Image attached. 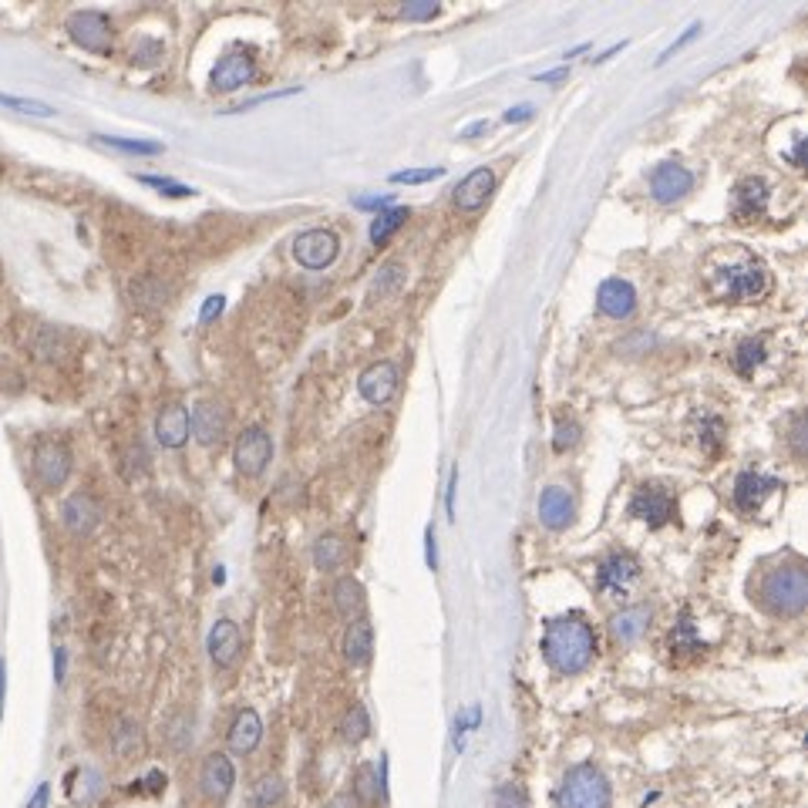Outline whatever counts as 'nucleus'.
Segmentation results:
<instances>
[{"label":"nucleus","instance_id":"1","mask_svg":"<svg viewBox=\"0 0 808 808\" xmlns=\"http://www.w3.org/2000/svg\"><path fill=\"white\" fill-rule=\"evenodd\" d=\"M543 657L556 674H580L596 657V633L583 613H566L546 623Z\"/></svg>","mask_w":808,"mask_h":808},{"label":"nucleus","instance_id":"2","mask_svg":"<svg viewBox=\"0 0 808 808\" xmlns=\"http://www.w3.org/2000/svg\"><path fill=\"white\" fill-rule=\"evenodd\" d=\"M761 603H765L771 613H778V617H798L808 603L805 569L798 563L771 569L765 583H761Z\"/></svg>","mask_w":808,"mask_h":808},{"label":"nucleus","instance_id":"3","mask_svg":"<svg viewBox=\"0 0 808 808\" xmlns=\"http://www.w3.org/2000/svg\"><path fill=\"white\" fill-rule=\"evenodd\" d=\"M610 802H613L610 782L593 765H576L556 792L559 808H610Z\"/></svg>","mask_w":808,"mask_h":808},{"label":"nucleus","instance_id":"4","mask_svg":"<svg viewBox=\"0 0 808 808\" xmlns=\"http://www.w3.org/2000/svg\"><path fill=\"white\" fill-rule=\"evenodd\" d=\"M337 253H341V240L330 229H307L293 240V256L307 270H324L337 260Z\"/></svg>","mask_w":808,"mask_h":808},{"label":"nucleus","instance_id":"5","mask_svg":"<svg viewBox=\"0 0 808 808\" xmlns=\"http://www.w3.org/2000/svg\"><path fill=\"white\" fill-rule=\"evenodd\" d=\"M68 34L85 51L108 54V48H112V21H108L105 14H98V11H78V14H71L68 17Z\"/></svg>","mask_w":808,"mask_h":808},{"label":"nucleus","instance_id":"6","mask_svg":"<svg viewBox=\"0 0 808 808\" xmlns=\"http://www.w3.org/2000/svg\"><path fill=\"white\" fill-rule=\"evenodd\" d=\"M270 458H273L270 435H266L260 425L246 428L243 435H240V442H236V468H240L246 479H256V475L266 472Z\"/></svg>","mask_w":808,"mask_h":808},{"label":"nucleus","instance_id":"7","mask_svg":"<svg viewBox=\"0 0 808 808\" xmlns=\"http://www.w3.org/2000/svg\"><path fill=\"white\" fill-rule=\"evenodd\" d=\"M768 287V273L758 260H745L741 266H731L721 277V293L728 300H755Z\"/></svg>","mask_w":808,"mask_h":808},{"label":"nucleus","instance_id":"8","mask_svg":"<svg viewBox=\"0 0 808 808\" xmlns=\"http://www.w3.org/2000/svg\"><path fill=\"white\" fill-rule=\"evenodd\" d=\"M236 785V768L223 751H213V755L202 758L199 765V792L209 798V802H226L229 792Z\"/></svg>","mask_w":808,"mask_h":808},{"label":"nucleus","instance_id":"9","mask_svg":"<svg viewBox=\"0 0 808 808\" xmlns=\"http://www.w3.org/2000/svg\"><path fill=\"white\" fill-rule=\"evenodd\" d=\"M71 472V455L61 442H41L34 448V479L44 489H61Z\"/></svg>","mask_w":808,"mask_h":808},{"label":"nucleus","instance_id":"10","mask_svg":"<svg viewBox=\"0 0 808 808\" xmlns=\"http://www.w3.org/2000/svg\"><path fill=\"white\" fill-rule=\"evenodd\" d=\"M630 516L647 522L650 529H660V526H667V522L674 519V499H670L664 489H657V485H644V489L633 495Z\"/></svg>","mask_w":808,"mask_h":808},{"label":"nucleus","instance_id":"11","mask_svg":"<svg viewBox=\"0 0 808 808\" xmlns=\"http://www.w3.org/2000/svg\"><path fill=\"white\" fill-rule=\"evenodd\" d=\"M253 78H256L253 54L250 51H233V54H226V58L213 68V75H209V85H213V91H236V88L250 85Z\"/></svg>","mask_w":808,"mask_h":808},{"label":"nucleus","instance_id":"12","mask_svg":"<svg viewBox=\"0 0 808 808\" xmlns=\"http://www.w3.org/2000/svg\"><path fill=\"white\" fill-rule=\"evenodd\" d=\"M357 391L367 404H388L398 391V367L391 361H374L364 367V374L357 378Z\"/></svg>","mask_w":808,"mask_h":808},{"label":"nucleus","instance_id":"13","mask_svg":"<svg viewBox=\"0 0 808 808\" xmlns=\"http://www.w3.org/2000/svg\"><path fill=\"white\" fill-rule=\"evenodd\" d=\"M206 647H209V660H213L219 670H229L243 654V633L233 620H216L213 630H209Z\"/></svg>","mask_w":808,"mask_h":808},{"label":"nucleus","instance_id":"14","mask_svg":"<svg viewBox=\"0 0 808 808\" xmlns=\"http://www.w3.org/2000/svg\"><path fill=\"white\" fill-rule=\"evenodd\" d=\"M640 576V563L630 553H610L596 569V583L603 593H627L630 583Z\"/></svg>","mask_w":808,"mask_h":808},{"label":"nucleus","instance_id":"15","mask_svg":"<svg viewBox=\"0 0 808 808\" xmlns=\"http://www.w3.org/2000/svg\"><path fill=\"white\" fill-rule=\"evenodd\" d=\"M596 307H600V314L613 317V320H627L633 314V307H637V290H633L630 280H603L600 290H596Z\"/></svg>","mask_w":808,"mask_h":808},{"label":"nucleus","instance_id":"16","mask_svg":"<svg viewBox=\"0 0 808 808\" xmlns=\"http://www.w3.org/2000/svg\"><path fill=\"white\" fill-rule=\"evenodd\" d=\"M492 192H495V172L492 169H475V172H468L462 182H458L452 199H455V206L462 209V213H479L485 202H489Z\"/></svg>","mask_w":808,"mask_h":808},{"label":"nucleus","instance_id":"17","mask_svg":"<svg viewBox=\"0 0 808 808\" xmlns=\"http://www.w3.org/2000/svg\"><path fill=\"white\" fill-rule=\"evenodd\" d=\"M226 425H229V415L219 401H199L189 418V431L196 435L199 445H216L219 438L226 435Z\"/></svg>","mask_w":808,"mask_h":808},{"label":"nucleus","instance_id":"18","mask_svg":"<svg viewBox=\"0 0 808 808\" xmlns=\"http://www.w3.org/2000/svg\"><path fill=\"white\" fill-rule=\"evenodd\" d=\"M768 209V186L765 179H741L731 196V216L738 223H751V219L765 216Z\"/></svg>","mask_w":808,"mask_h":808},{"label":"nucleus","instance_id":"19","mask_svg":"<svg viewBox=\"0 0 808 808\" xmlns=\"http://www.w3.org/2000/svg\"><path fill=\"white\" fill-rule=\"evenodd\" d=\"M694 186V176L684 169V165L677 162H664L654 169V176H650V192H654L657 202H677L684 199L687 192Z\"/></svg>","mask_w":808,"mask_h":808},{"label":"nucleus","instance_id":"20","mask_svg":"<svg viewBox=\"0 0 808 808\" xmlns=\"http://www.w3.org/2000/svg\"><path fill=\"white\" fill-rule=\"evenodd\" d=\"M260 741H263V721H260V714L256 711H240L233 718V724H229V734H226V745L233 755H253L256 748H260Z\"/></svg>","mask_w":808,"mask_h":808},{"label":"nucleus","instance_id":"21","mask_svg":"<svg viewBox=\"0 0 808 808\" xmlns=\"http://www.w3.org/2000/svg\"><path fill=\"white\" fill-rule=\"evenodd\" d=\"M775 489H782V482L771 479V475L741 472L738 479H734V505H738L741 512H755Z\"/></svg>","mask_w":808,"mask_h":808},{"label":"nucleus","instance_id":"22","mask_svg":"<svg viewBox=\"0 0 808 808\" xmlns=\"http://www.w3.org/2000/svg\"><path fill=\"white\" fill-rule=\"evenodd\" d=\"M539 522L546 529H566L573 522V495H569L563 485H549V489L539 495Z\"/></svg>","mask_w":808,"mask_h":808},{"label":"nucleus","instance_id":"23","mask_svg":"<svg viewBox=\"0 0 808 808\" xmlns=\"http://www.w3.org/2000/svg\"><path fill=\"white\" fill-rule=\"evenodd\" d=\"M155 435L165 448H182L189 442V411L182 404H165L155 418Z\"/></svg>","mask_w":808,"mask_h":808},{"label":"nucleus","instance_id":"24","mask_svg":"<svg viewBox=\"0 0 808 808\" xmlns=\"http://www.w3.org/2000/svg\"><path fill=\"white\" fill-rule=\"evenodd\" d=\"M61 519H64V526L75 532V536H88V532H95V526H98L101 509H98V502L91 499V495L78 492V495H71V499L64 502Z\"/></svg>","mask_w":808,"mask_h":808},{"label":"nucleus","instance_id":"25","mask_svg":"<svg viewBox=\"0 0 808 808\" xmlns=\"http://www.w3.org/2000/svg\"><path fill=\"white\" fill-rule=\"evenodd\" d=\"M374 654V627L364 617H357L347 623L344 633V657L351 667H364Z\"/></svg>","mask_w":808,"mask_h":808},{"label":"nucleus","instance_id":"26","mask_svg":"<svg viewBox=\"0 0 808 808\" xmlns=\"http://www.w3.org/2000/svg\"><path fill=\"white\" fill-rule=\"evenodd\" d=\"M650 617H654L650 606H627V610H620L617 617L610 620V630L620 644H637L650 627Z\"/></svg>","mask_w":808,"mask_h":808},{"label":"nucleus","instance_id":"27","mask_svg":"<svg viewBox=\"0 0 808 808\" xmlns=\"http://www.w3.org/2000/svg\"><path fill=\"white\" fill-rule=\"evenodd\" d=\"M351 798L357 805L374 808L384 802V768L378 771V765H361L354 775V792Z\"/></svg>","mask_w":808,"mask_h":808},{"label":"nucleus","instance_id":"28","mask_svg":"<svg viewBox=\"0 0 808 808\" xmlns=\"http://www.w3.org/2000/svg\"><path fill=\"white\" fill-rule=\"evenodd\" d=\"M334 606H337V613L347 620L364 617V606H367L364 586L357 583L354 576H341V580L334 583Z\"/></svg>","mask_w":808,"mask_h":808},{"label":"nucleus","instance_id":"29","mask_svg":"<svg viewBox=\"0 0 808 808\" xmlns=\"http://www.w3.org/2000/svg\"><path fill=\"white\" fill-rule=\"evenodd\" d=\"M344 559H347V543L341 536H334V532H327V536H320L314 543V563L317 569H324V573L341 569Z\"/></svg>","mask_w":808,"mask_h":808},{"label":"nucleus","instance_id":"30","mask_svg":"<svg viewBox=\"0 0 808 808\" xmlns=\"http://www.w3.org/2000/svg\"><path fill=\"white\" fill-rule=\"evenodd\" d=\"M253 805L256 808H277L283 798H287V782L277 775V771H266L253 782Z\"/></svg>","mask_w":808,"mask_h":808},{"label":"nucleus","instance_id":"31","mask_svg":"<svg viewBox=\"0 0 808 808\" xmlns=\"http://www.w3.org/2000/svg\"><path fill=\"white\" fill-rule=\"evenodd\" d=\"M404 219H408V209H381V213L374 216V223H371V243L374 246L388 243L391 236L404 226Z\"/></svg>","mask_w":808,"mask_h":808},{"label":"nucleus","instance_id":"32","mask_svg":"<svg viewBox=\"0 0 808 808\" xmlns=\"http://www.w3.org/2000/svg\"><path fill=\"white\" fill-rule=\"evenodd\" d=\"M765 361V341L761 337H748V341L738 344V351H734V367H738V374H755V367Z\"/></svg>","mask_w":808,"mask_h":808},{"label":"nucleus","instance_id":"33","mask_svg":"<svg viewBox=\"0 0 808 808\" xmlns=\"http://www.w3.org/2000/svg\"><path fill=\"white\" fill-rule=\"evenodd\" d=\"M341 734H344V741H351V745H361L367 734H371V714H367L364 704H354L351 711H347Z\"/></svg>","mask_w":808,"mask_h":808},{"label":"nucleus","instance_id":"34","mask_svg":"<svg viewBox=\"0 0 808 808\" xmlns=\"http://www.w3.org/2000/svg\"><path fill=\"white\" fill-rule=\"evenodd\" d=\"M101 145H108V149H118V152H128V155H159L162 145L159 142H142V139H115V135H95Z\"/></svg>","mask_w":808,"mask_h":808},{"label":"nucleus","instance_id":"35","mask_svg":"<svg viewBox=\"0 0 808 808\" xmlns=\"http://www.w3.org/2000/svg\"><path fill=\"white\" fill-rule=\"evenodd\" d=\"M139 748H142V734H139V724L125 718L122 724H118V731H115V751H118V755H122V758H132V755H135V751H139Z\"/></svg>","mask_w":808,"mask_h":808},{"label":"nucleus","instance_id":"36","mask_svg":"<svg viewBox=\"0 0 808 808\" xmlns=\"http://www.w3.org/2000/svg\"><path fill=\"white\" fill-rule=\"evenodd\" d=\"M0 105L11 108V112H21V115H41V118L54 115V108L44 105V101H38V98H17V95H7V91H0Z\"/></svg>","mask_w":808,"mask_h":808},{"label":"nucleus","instance_id":"37","mask_svg":"<svg viewBox=\"0 0 808 808\" xmlns=\"http://www.w3.org/2000/svg\"><path fill=\"white\" fill-rule=\"evenodd\" d=\"M580 421L576 418H559L556 421V435H553V448L556 452H569L576 442H580Z\"/></svg>","mask_w":808,"mask_h":808},{"label":"nucleus","instance_id":"38","mask_svg":"<svg viewBox=\"0 0 808 808\" xmlns=\"http://www.w3.org/2000/svg\"><path fill=\"white\" fill-rule=\"evenodd\" d=\"M495 808H529V795L526 788L516 782H505L495 788Z\"/></svg>","mask_w":808,"mask_h":808},{"label":"nucleus","instance_id":"39","mask_svg":"<svg viewBox=\"0 0 808 808\" xmlns=\"http://www.w3.org/2000/svg\"><path fill=\"white\" fill-rule=\"evenodd\" d=\"M445 169L442 165H435V169H404V172H391V182L394 186H418V182H431V179H442Z\"/></svg>","mask_w":808,"mask_h":808},{"label":"nucleus","instance_id":"40","mask_svg":"<svg viewBox=\"0 0 808 808\" xmlns=\"http://www.w3.org/2000/svg\"><path fill=\"white\" fill-rule=\"evenodd\" d=\"M404 283V266L401 263H388L378 273V283H374V297H388Z\"/></svg>","mask_w":808,"mask_h":808},{"label":"nucleus","instance_id":"41","mask_svg":"<svg viewBox=\"0 0 808 808\" xmlns=\"http://www.w3.org/2000/svg\"><path fill=\"white\" fill-rule=\"evenodd\" d=\"M139 182H142V186L159 189L162 196H176V199L196 196V189H192V186H182V182H172V179H162V176H139Z\"/></svg>","mask_w":808,"mask_h":808},{"label":"nucleus","instance_id":"42","mask_svg":"<svg viewBox=\"0 0 808 808\" xmlns=\"http://www.w3.org/2000/svg\"><path fill=\"white\" fill-rule=\"evenodd\" d=\"M670 647H674V650H701V640L694 637V623H691V617H681V623H677V630L670 633Z\"/></svg>","mask_w":808,"mask_h":808},{"label":"nucleus","instance_id":"43","mask_svg":"<svg viewBox=\"0 0 808 808\" xmlns=\"http://www.w3.org/2000/svg\"><path fill=\"white\" fill-rule=\"evenodd\" d=\"M442 7L435 4V0H411V4L401 7V17L404 21H431Z\"/></svg>","mask_w":808,"mask_h":808},{"label":"nucleus","instance_id":"44","mask_svg":"<svg viewBox=\"0 0 808 808\" xmlns=\"http://www.w3.org/2000/svg\"><path fill=\"white\" fill-rule=\"evenodd\" d=\"M697 34H701V24H691V27H687V31L681 34V38H677V41L670 44V48H667V51H664V54H660V58H657V68H660V64H667V61L674 58V54L681 51V48H687V44H691V41L697 38Z\"/></svg>","mask_w":808,"mask_h":808},{"label":"nucleus","instance_id":"45","mask_svg":"<svg viewBox=\"0 0 808 808\" xmlns=\"http://www.w3.org/2000/svg\"><path fill=\"white\" fill-rule=\"evenodd\" d=\"M293 95H300V88H287V91H270V95L250 98V101H243L240 108H229V112H250V108H256V105H266V101H273V98H293Z\"/></svg>","mask_w":808,"mask_h":808},{"label":"nucleus","instance_id":"46","mask_svg":"<svg viewBox=\"0 0 808 808\" xmlns=\"http://www.w3.org/2000/svg\"><path fill=\"white\" fill-rule=\"evenodd\" d=\"M788 442H792L795 458H805V418L802 415L792 418V435H788Z\"/></svg>","mask_w":808,"mask_h":808},{"label":"nucleus","instance_id":"47","mask_svg":"<svg viewBox=\"0 0 808 808\" xmlns=\"http://www.w3.org/2000/svg\"><path fill=\"white\" fill-rule=\"evenodd\" d=\"M223 307H226V297H219V293H213V297H206V303H202L199 320H202V324H209V320H213V317L223 314Z\"/></svg>","mask_w":808,"mask_h":808},{"label":"nucleus","instance_id":"48","mask_svg":"<svg viewBox=\"0 0 808 808\" xmlns=\"http://www.w3.org/2000/svg\"><path fill=\"white\" fill-rule=\"evenodd\" d=\"M354 206L357 209H391V196H357L354 199Z\"/></svg>","mask_w":808,"mask_h":808},{"label":"nucleus","instance_id":"49","mask_svg":"<svg viewBox=\"0 0 808 808\" xmlns=\"http://www.w3.org/2000/svg\"><path fill=\"white\" fill-rule=\"evenodd\" d=\"M425 559H428L431 569H438V546H435V529H431V526L425 532Z\"/></svg>","mask_w":808,"mask_h":808},{"label":"nucleus","instance_id":"50","mask_svg":"<svg viewBox=\"0 0 808 808\" xmlns=\"http://www.w3.org/2000/svg\"><path fill=\"white\" fill-rule=\"evenodd\" d=\"M569 78V68H553V71H543V75H536L539 85H556V81H566Z\"/></svg>","mask_w":808,"mask_h":808},{"label":"nucleus","instance_id":"51","mask_svg":"<svg viewBox=\"0 0 808 808\" xmlns=\"http://www.w3.org/2000/svg\"><path fill=\"white\" fill-rule=\"evenodd\" d=\"M526 118H532V105H516V108H509L505 112V122H526Z\"/></svg>","mask_w":808,"mask_h":808},{"label":"nucleus","instance_id":"52","mask_svg":"<svg viewBox=\"0 0 808 808\" xmlns=\"http://www.w3.org/2000/svg\"><path fill=\"white\" fill-rule=\"evenodd\" d=\"M48 798H51V785L44 782V785H38V792H34L31 805H27V808H48Z\"/></svg>","mask_w":808,"mask_h":808},{"label":"nucleus","instance_id":"53","mask_svg":"<svg viewBox=\"0 0 808 808\" xmlns=\"http://www.w3.org/2000/svg\"><path fill=\"white\" fill-rule=\"evenodd\" d=\"M324 808H361V805H357L351 795H334Z\"/></svg>","mask_w":808,"mask_h":808},{"label":"nucleus","instance_id":"54","mask_svg":"<svg viewBox=\"0 0 808 808\" xmlns=\"http://www.w3.org/2000/svg\"><path fill=\"white\" fill-rule=\"evenodd\" d=\"M455 489H458V472H452V482H448V519H455Z\"/></svg>","mask_w":808,"mask_h":808},{"label":"nucleus","instance_id":"55","mask_svg":"<svg viewBox=\"0 0 808 808\" xmlns=\"http://www.w3.org/2000/svg\"><path fill=\"white\" fill-rule=\"evenodd\" d=\"M482 132H489V122H475V125H468L465 132H462V139H475V135H482Z\"/></svg>","mask_w":808,"mask_h":808},{"label":"nucleus","instance_id":"56","mask_svg":"<svg viewBox=\"0 0 808 808\" xmlns=\"http://www.w3.org/2000/svg\"><path fill=\"white\" fill-rule=\"evenodd\" d=\"M623 48H627V41H620V44H613V48H606V51L600 54V58H593V64H603V61H610V58H613V54H620Z\"/></svg>","mask_w":808,"mask_h":808},{"label":"nucleus","instance_id":"57","mask_svg":"<svg viewBox=\"0 0 808 808\" xmlns=\"http://www.w3.org/2000/svg\"><path fill=\"white\" fill-rule=\"evenodd\" d=\"M54 677H58V681H64V650L61 647L54 650Z\"/></svg>","mask_w":808,"mask_h":808},{"label":"nucleus","instance_id":"58","mask_svg":"<svg viewBox=\"0 0 808 808\" xmlns=\"http://www.w3.org/2000/svg\"><path fill=\"white\" fill-rule=\"evenodd\" d=\"M792 162H795V165H805V139H798L795 152H792Z\"/></svg>","mask_w":808,"mask_h":808},{"label":"nucleus","instance_id":"59","mask_svg":"<svg viewBox=\"0 0 808 808\" xmlns=\"http://www.w3.org/2000/svg\"><path fill=\"white\" fill-rule=\"evenodd\" d=\"M0 714H4V664H0Z\"/></svg>","mask_w":808,"mask_h":808}]
</instances>
